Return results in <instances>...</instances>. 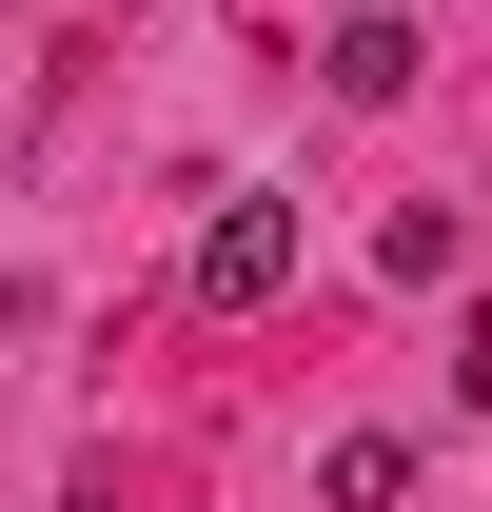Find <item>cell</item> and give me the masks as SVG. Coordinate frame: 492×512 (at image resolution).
Segmentation results:
<instances>
[{
	"label": "cell",
	"mask_w": 492,
	"mask_h": 512,
	"mask_svg": "<svg viewBox=\"0 0 492 512\" xmlns=\"http://www.w3.org/2000/svg\"><path fill=\"white\" fill-rule=\"evenodd\" d=\"M296 296V197H217L197 217V316H276Z\"/></svg>",
	"instance_id": "1"
},
{
	"label": "cell",
	"mask_w": 492,
	"mask_h": 512,
	"mask_svg": "<svg viewBox=\"0 0 492 512\" xmlns=\"http://www.w3.org/2000/svg\"><path fill=\"white\" fill-rule=\"evenodd\" d=\"M315 79H335L355 119H374V99H414V20H335V60H315Z\"/></svg>",
	"instance_id": "2"
},
{
	"label": "cell",
	"mask_w": 492,
	"mask_h": 512,
	"mask_svg": "<svg viewBox=\"0 0 492 512\" xmlns=\"http://www.w3.org/2000/svg\"><path fill=\"white\" fill-rule=\"evenodd\" d=\"M315 493H335V512H394V493H414V453H394V434H335V473H315Z\"/></svg>",
	"instance_id": "3"
},
{
	"label": "cell",
	"mask_w": 492,
	"mask_h": 512,
	"mask_svg": "<svg viewBox=\"0 0 492 512\" xmlns=\"http://www.w3.org/2000/svg\"><path fill=\"white\" fill-rule=\"evenodd\" d=\"M453 394H473V414H492V296H473V316H453Z\"/></svg>",
	"instance_id": "4"
}]
</instances>
